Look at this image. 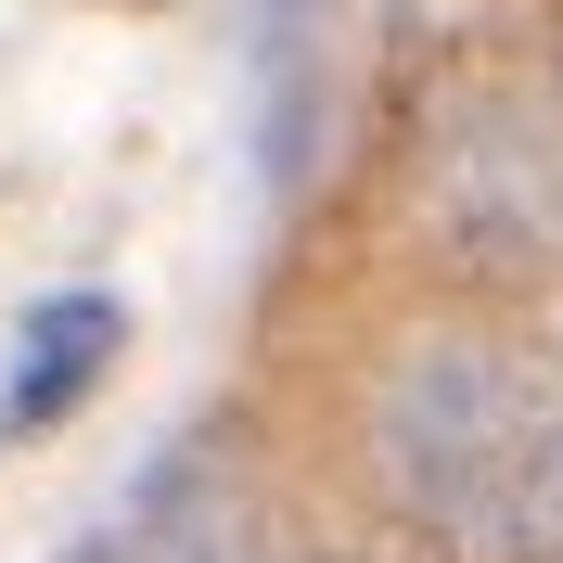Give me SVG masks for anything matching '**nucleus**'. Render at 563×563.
I'll return each instance as SVG.
<instances>
[{
  "instance_id": "nucleus-1",
  "label": "nucleus",
  "mask_w": 563,
  "mask_h": 563,
  "mask_svg": "<svg viewBox=\"0 0 563 563\" xmlns=\"http://www.w3.org/2000/svg\"><path fill=\"white\" fill-rule=\"evenodd\" d=\"M385 474L474 563H551L563 512V372L512 346H422L385 385Z\"/></svg>"
},
{
  "instance_id": "nucleus-2",
  "label": "nucleus",
  "mask_w": 563,
  "mask_h": 563,
  "mask_svg": "<svg viewBox=\"0 0 563 563\" xmlns=\"http://www.w3.org/2000/svg\"><path fill=\"white\" fill-rule=\"evenodd\" d=\"M244 551H256V499H244V474H231L218 449H179V461H167V474H154V487H141L77 563H244Z\"/></svg>"
},
{
  "instance_id": "nucleus-3",
  "label": "nucleus",
  "mask_w": 563,
  "mask_h": 563,
  "mask_svg": "<svg viewBox=\"0 0 563 563\" xmlns=\"http://www.w3.org/2000/svg\"><path fill=\"white\" fill-rule=\"evenodd\" d=\"M115 295H52V308L26 320V358H13V397H0V422L13 435H38V422H65L77 397L103 385V358H115Z\"/></svg>"
},
{
  "instance_id": "nucleus-4",
  "label": "nucleus",
  "mask_w": 563,
  "mask_h": 563,
  "mask_svg": "<svg viewBox=\"0 0 563 563\" xmlns=\"http://www.w3.org/2000/svg\"><path fill=\"white\" fill-rule=\"evenodd\" d=\"M551 563H563V512H551Z\"/></svg>"
}]
</instances>
